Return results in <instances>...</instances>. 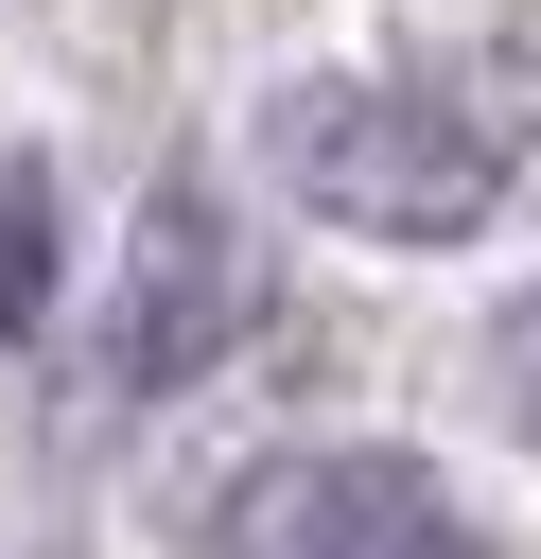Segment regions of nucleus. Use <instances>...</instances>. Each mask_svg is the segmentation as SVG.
Listing matches in <instances>:
<instances>
[{
    "label": "nucleus",
    "mask_w": 541,
    "mask_h": 559,
    "mask_svg": "<svg viewBox=\"0 0 541 559\" xmlns=\"http://www.w3.org/2000/svg\"><path fill=\"white\" fill-rule=\"evenodd\" d=\"M524 87H489V70H436V87H401V70H314V87H279L262 105V157H279V192L297 210H332V227H366V245H454V227H489V192L524 175Z\"/></svg>",
    "instance_id": "f257e3e1"
},
{
    "label": "nucleus",
    "mask_w": 541,
    "mask_h": 559,
    "mask_svg": "<svg viewBox=\"0 0 541 559\" xmlns=\"http://www.w3.org/2000/svg\"><path fill=\"white\" fill-rule=\"evenodd\" d=\"M244 314H262V245H244V210L227 192H140V227H122V280H105V384H192V367H227L244 349Z\"/></svg>",
    "instance_id": "f03ea898"
},
{
    "label": "nucleus",
    "mask_w": 541,
    "mask_h": 559,
    "mask_svg": "<svg viewBox=\"0 0 541 559\" xmlns=\"http://www.w3.org/2000/svg\"><path fill=\"white\" fill-rule=\"evenodd\" d=\"M262 559H489V524L419 472V454H314L262 507Z\"/></svg>",
    "instance_id": "7ed1b4c3"
},
{
    "label": "nucleus",
    "mask_w": 541,
    "mask_h": 559,
    "mask_svg": "<svg viewBox=\"0 0 541 559\" xmlns=\"http://www.w3.org/2000/svg\"><path fill=\"white\" fill-rule=\"evenodd\" d=\"M52 314V175L35 157H0V349Z\"/></svg>",
    "instance_id": "20e7f679"
},
{
    "label": "nucleus",
    "mask_w": 541,
    "mask_h": 559,
    "mask_svg": "<svg viewBox=\"0 0 541 559\" xmlns=\"http://www.w3.org/2000/svg\"><path fill=\"white\" fill-rule=\"evenodd\" d=\"M489 384H506V419H524V437H541V297H524V314H506V332H489Z\"/></svg>",
    "instance_id": "39448f33"
}]
</instances>
